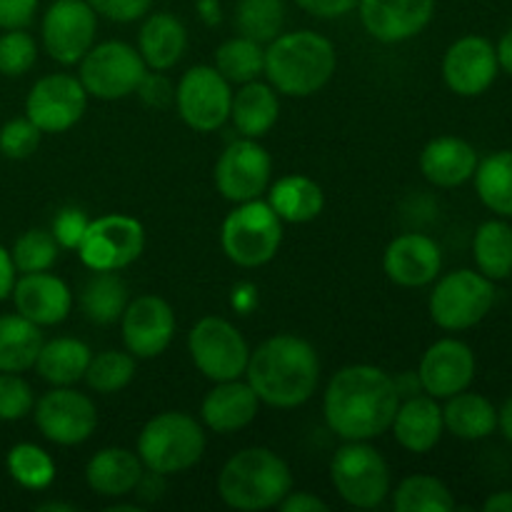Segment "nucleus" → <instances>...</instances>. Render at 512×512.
I'll return each mask as SVG.
<instances>
[{
  "label": "nucleus",
  "mask_w": 512,
  "mask_h": 512,
  "mask_svg": "<svg viewBox=\"0 0 512 512\" xmlns=\"http://www.w3.org/2000/svg\"><path fill=\"white\" fill-rule=\"evenodd\" d=\"M398 405L395 378L375 365L340 368L323 395L325 423L343 440H373L388 433Z\"/></svg>",
  "instance_id": "f257e3e1"
},
{
  "label": "nucleus",
  "mask_w": 512,
  "mask_h": 512,
  "mask_svg": "<svg viewBox=\"0 0 512 512\" xmlns=\"http://www.w3.org/2000/svg\"><path fill=\"white\" fill-rule=\"evenodd\" d=\"M245 380L260 403L290 410L308 403L318 390L320 360L313 345L298 335H273L250 350Z\"/></svg>",
  "instance_id": "f03ea898"
},
{
  "label": "nucleus",
  "mask_w": 512,
  "mask_h": 512,
  "mask_svg": "<svg viewBox=\"0 0 512 512\" xmlns=\"http://www.w3.org/2000/svg\"><path fill=\"white\" fill-rule=\"evenodd\" d=\"M338 55L325 35L313 30L280 33L265 48L268 83L288 98H308L323 90L335 75Z\"/></svg>",
  "instance_id": "7ed1b4c3"
},
{
  "label": "nucleus",
  "mask_w": 512,
  "mask_h": 512,
  "mask_svg": "<svg viewBox=\"0 0 512 512\" xmlns=\"http://www.w3.org/2000/svg\"><path fill=\"white\" fill-rule=\"evenodd\" d=\"M293 490V473L280 455L268 448H245L223 465L218 495L228 508L258 512L278 508Z\"/></svg>",
  "instance_id": "20e7f679"
},
{
  "label": "nucleus",
  "mask_w": 512,
  "mask_h": 512,
  "mask_svg": "<svg viewBox=\"0 0 512 512\" xmlns=\"http://www.w3.org/2000/svg\"><path fill=\"white\" fill-rule=\"evenodd\" d=\"M138 458L145 470L178 475L195 468L205 455L203 425L188 413L165 410L150 418L138 435Z\"/></svg>",
  "instance_id": "39448f33"
},
{
  "label": "nucleus",
  "mask_w": 512,
  "mask_h": 512,
  "mask_svg": "<svg viewBox=\"0 0 512 512\" xmlns=\"http://www.w3.org/2000/svg\"><path fill=\"white\" fill-rule=\"evenodd\" d=\"M220 243L228 260L240 268H260L278 255L283 243V220L268 200H248L225 218Z\"/></svg>",
  "instance_id": "423d86ee"
},
{
  "label": "nucleus",
  "mask_w": 512,
  "mask_h": 512,
  "mask_svg": "<svg viewBox=\"0 0 512 512\" xmlns=\"http://www.w3.org/2000/svg\"><path fill=\"white\" fill-rule=\"evenodd\" d=\"M330 480L348 505L373 510L390 495V468L368 440H345L330 460Z\"/></svg>",
  "instance_id": "0eeeda50"
},
{
  "label": "nucleus",
  "mask_w": 512,
  "mask_h": 512,
  "mask_svg": "<svg viewBox=\"0 0 512 512\" xmlns=\"http://www.w3.org/2000/svg\"><path fill=\"white\" fill-rule=\"evenodd\" d=\"M430 318L438 328L458 333L483 323L495 305V283L475 270H453L430 293Z\"/></svg>",
  "instance_id": "6e6552de"
},
{
  "label": "nucleus",
  "mask_w": 512,
  "mask_h": 512,
  "mask_svg": "<svg viewBox=\"0 0 512 512\" xmlns=\"http://www.w3.org/2000/svg\"><path fill=\"white\" fill-rule=\"evenodd\" d=\"M148 73L143 55L123 40L93 45L80 60L78 80L88 98L123 100L138 90L140 80Z\"/></svg>",
  "instance_id": "1a4fd4ad"
},
{
  "label": "nucleus",
  "mask_w": 512,
  "mask_h": 512,
  "mask_svg": "<svg viewBox=\"0 0 512 512\" xmlns=\"http://www.w3.org/2000/svg\"><path fill=\"white\" fill-rule=\"evenodd\" d=\"M188 353L205 378L223 383L243 378L250 360V345L230 320L210 315L198 320L188 333Z\"/></svg>",
  "instance_id": "9d476101"
},
{
  "label": "nucleus",
  "mask_w": 512,
  "mask_h": 512,
  "mask_svg": "<svg viewBox=\"0 0 512 512\" xmlns=\"http://www.w3.org/2000/svg\"><path fill=\"white\" fill-rule=\"evenodd\" d=\"M143 248V225L130 215L110 213L90 220L75 253L90 270H123L140 258Z\"/></svg>",
  "instance_id": "9b49d317"
},
{
  "label": "nucleus",
  "mask_w": 512,
  "mask_h": 512,
  "mask_svg": "<svg viewBox=\"0 0 512 512\" xmlns=\"http://www.w3.org/2000/svg\"><path fill=\"white\" fill-rule=\"evenodd\" d=\"M233 88L215 65H195L185 70L175 88V105L188 128L213 133L230 120Z\"/></svg>",
  "instance_id": "f8f14e48"
},
{
  "label": "nucleus",
  "mask_w": 512,
  "mask_h": 512,
  "mask_svg": "<svg viewBox=\"0 0 512 512\" xmlns=\"http://www.w3.org/2000/svg\"><path fill=\"white\" fill-rule=\"evenodd\" d=\"M45 53L60 65H75L95 45L98 13L85 0H55L43 15Z\"/></svg>",
  "instance_id": "ddd939ff"
},
{
  "label": "nucleus",
  "mask_w": 512,
  "mask_h": 512,
  "mask_svg": "<svg viewBox=\"0 0 512 512\" xmlns=\"http://www.w3.org/2000/svg\"><path fill=\"white\" fill-rule=\"evenodd\" d=\"M35 425L40 435L55 445H80L98 428V408L73 385L53 388L35 403Z\"/></svg>",
  "instance_id": "4468645a"
},
{
  "label": "nucleus",
  "mask_w": 512,
  "mask_h": 512,
  "mask_svg": "<svg viewBox=\"0 0 512 512\" xmlns=\"http://www.w3.org/2000/svg\"><path fill=\"white\" fill-rule=\"evenodd\" d=\"M273 160L253 138L233 140L215 163V185L230 203H248L270 188Z\"/></svg>",
  "instance_id": "2eb2a0df"
},
{
  "label": "nucleus",
  "mask_w": 512,
  "mask_h": 512,
  "mask_svg": "<svg viewBox=\"0 0 512 512\" xmlns=\"http://www.w3.org/2000/svg\"><path fill=\"white\" fill-rule=\"evenodd\" d=\"M88 93L75 75L53 73L35 80L25 98V118L33 120L43 133H65L83 118Z\"/></svg>",
  "instance_id": "dca6fc26"
},
{
  "label": "nucleus",
  "mask_w": 512,
  "mask_h": 512,
  "mask_svg": "<svg viewBox=\"0 0 512 512\" xmlns=\"http://www.w3.org/2000/svg\"><path fill=\"white\" fill-rule=\"evenodd\" d=\"M175 313L160 295H138L130 300L120 318L123 343L135 360H150L163 355L175 338Z\"/></svg>",
  "instance_id": "f3484780"
},
{
  "label": "nucleus",
  "mask_w": 512,
  "mask_h": 512,
  "mask_svg": "<svg viewBox=\"0 0 512 512\" xmlns=\"http://www.w3.org/2000/svg\"><path fill=\"white\" fill-rule=\"evenodd\" d=\"M498 70L495 45L480 35H465L455 40L443 58L445 85L463 98L483 95L495 83Z\"/></svg>",
  "instance_id": "a211bd4d"
},
{
  "label": "nucleus",
  "mask_w": 512,
  "mask_h": 512,
  "mask_svg": "<svg viewBox=\"0 0 512 512\" xmlns=\"http://www.w3.org/2000/svg\"><path fill=\"white\" fill-rule=\"evenodd\" d=\"M423 393L435 400H448L470 388L475 380V353L463 340L443 338L425 350L418 368Z\"/></svg>",
  "instance_id": "6ab92c4d"
},
{
  "label": "nucleus",
  "mask_w": 512,
  "mask_h": 512,
  "mask_svg": "<svg viewBox=\"0 0 512 512\" xmlns=\"http://www.w3.org/2000/svg\"><path fill=\"white\" fill-rule=\"evenodd\" d=\"M358 10L370 38L403 43L428 28L435 15V0H360Z\"/></svg>",
  "instance_id": "aec40b11"
},
{
  "label": "nucleus",
  "mask_w": 512,
  "mask_h": 512,
  "mask_svg": "<svg viewBox=\"0 0 512 512\" xmlns=\"http://www.w3.org/2000/svg\"><path fill=\"white\" fill-rule=\"evenodd\" d=\"M385 275L400 288H425L443 268V250L423 233H403L390 240L383 255Z\"/></svg>",
  "instance_id": "412c9836"
},
{
  "label": "nucleus",
  "mask_w": 512,
  "mask_h": 512,
  "mask_svg": "<svg viewBox=\"0 0 512 512\" xmlns=\"http://www.w3.org/2000/svg\"><path fill=\"white\" fill-rule=\"evenodd\" d=\"M10 295H13L15 313L28 318L38 328L60 325L73 310V293H70L68 283L48 270L15 278Z\"/></svg>",
  "instance_id": "4be33fe9"
},
{
  "label": "nucleus",
  "mask_w": 512,
  "mask_h": 512,
  "mask_svg": "<svg viewBox=\"0 0 512 512\" xmlns=\"http://www.w3.org/2000/svg\"><path fill=\"white\" fill-rule=\"evenodd\" d=\"M258 410L260 398L250 388L248 380L240 378L215 383V388L205 395L203 405H200L203 423L218 435H230L248 428L258 418Z\"/></svg>",
  "instance_id": "5701e85b"
},
{
  "label": "nucleus",
  "mask_w": 512,
  "mask_h": 512,
  "mask_svg": "<svg viewBox=\"0 0 512 512\" xmlns=\"http://www.w3.org/2000/svg\"><path fill=\"white\" fill-rule=\"evenodd\" d=\"M390 430L395 433V440L400 443V448H405L408 453H430L445 433L443 408L428 393L410 395L405 403L400 400L398 413H395Z\"/></svg>",
  "instance_id": "b1692460"
},
{
  "label": "nucleus",
  "mask_w": 512,
  "mask_h": 512,
  "mask_svg": "<svg viewBox=\"0 0 512 512\" xmlns=\"http://www.w3.org/2000/svg\"><path fill=\"white\" fill-rule=\"evenodd\" d=\"M478 153L473 145L455 135L433 138L420 153V170L425 180L438 188H458L468 183L478 168Z\"/></svg>",
  "instance_id": "393cba45"
},
{
  "label": "nucleus",
  "mask_w": 512,
  "mask_h": 512,
  "mask_svg": "<svg viewBox=\"0 0 512 512\" xmlns=\"http://www.w3.org/2000/svg\"><path fill=\"white\" fill-rule=\"evenodd\" d=\"M145 468L128 448H103L85 465V483L103 498H123L138 490Z\"/></svg>",
  "instance_id": "a878e982"
},
{
  "label": "nucleus",
  "mask_w": 512,
  "mask_h": 512,
  "mask_svg": "<svg viewBox=\"0 0 512 512\" xmlns=\"http://www.w3.org/2000/svg\"><path fill=\"white\" fill-rule=\"evenodd\" d=\"M280 115L278 90L270 83L250 80L233 93L230 103V120L243 138H263L273 130Z\"/></svg>",
  "instance_id": "bb28decb"
},
{
  "label": "nucleus",
  "mask_w": 512,
  "mask_h": 512,
  "mask_svg": "<svg viewBox=\"0 0 512 512\" xmlns=\"http://www.w3.org/2000/svg\"><path fill=\"white\" fill-rule=\"evenodd\" d=\"M188 30L175 15L153 13L138 33V53L150 70H168L185 55Z\"/></svg>",
  "instance_id": "cd10ccee"
},
{
  "label": "nucleus",
  "mask_w": 512,
  "mask_h": 512,
  "mask_svg": "<svg viewBox=\"0 0 512 512\" xmlns=\"http://www.w3.org/2000/svg\"><path fill=\"white\" fill-rule=\"evenodd\" d=\"M270 208L283 223H310L325 208L323 188L308 175H285L268 190Z\"/></svg>",
  "instance_id": "c85d7f7f"
},
{
  "label": "nucleus",
  "mask_w": 512,
  "mask_h": 512,
  "mask_svg": "<svg viewBox=\"0 0 512 512\" xmlns=\"http://www.w3.org/2000/svg\"><path fill=\"white\" fill-rule=\"evenodd\" d=\"M90 358H93V353L83 340L55 338L43 343L38 360H35V370L53 388H68V385H75L85 378Z\"/></svg>",
  "instance_id": "c756f323"
},
{
  "label": "nucleus",
  "mask_w": 512,
  "mask_h": 512,
  "mask_svg": "<svg viewBox=\"0 0 512 512\" xmlns=\"http://www.w3.org/2000/svg\"><path fill=\"white\" fill-rule=\"evenodd\" d=\"M128 303V285L118 270H93L80 290V310L95 325L118 323Z\"/></svg>",
  "instance_id": "7c9ffc66"
},
{
  "label": "nucleus",
  "mask_w": 512,
  "mask_h": 512,
  "mask_svg": "<svg viewBox=\"0 0 512 512\" xmlns=\"http://www.w3.org/2000/svg\"><path fill=\"white\" fill-rule=\"evenodd\" d=\"M443 423L455 438L483 440L498 430V410L485 395L463 390L448 398V405L443 408Z\"/></svg>",
  "instance_id": "2f4dec72"
},
{
  "label": "nucleus",
  "mask_w": 512,
  "mask_h": 512,
  "mask_svg": "<svg viewBox=\"0 0 512 512\" xmlns=\"http://www.w3.org/2000/svg\"><path fill=\"white\" fill-rule=\"evenodd\" d=\"M43 333L23 315H0V373H25L35 368Z\"/></svg>",
  "instance_id": "473e14b6"
},
{
  "label": "nucleus",
  "mask_w": 512,
  "mask_h": 512,
  "mask_svg": "<svg viewBox=\"0 0 512 512\" xmlns=\"http://www.w3.org/2000/svg\"><path fill=\"white\" fill-rule=\"evenodd\" d=\"M475 265L485 278L508 280L512 275V225L505 220H488L475 230Z\"/></svg>",
  "instance_id": "72a5a7b5"
},
{
  "label": "nucleus",
  "mask_w": 512,
  "mask_h": 512,
  "mask_svg": "<svg viewBox=\"0 0 512 512\" xmlns=\"http://www.w3.org/2000/svg\"><path fill=\"white\" fill-rule=\"evenodd\" d=\"M473 178L485 208L500 218H512V150H498L480 160Z\"/></svg>",
  "instance_id": "f704fd0d"
},
{
  "label": "nucleus",
  "mask_w": 512,
  "mask_h": 512,
  "mask_svg": "<svg viewBox=\"0 0 512 512\" xmlns=\"http://www.w3.org/2000/svg\"><path fill=\"white\" fill-rule=\"evenodd\" d=\"M215 68L230 85L258 80L265 70V48L245 35L230 38L215 50Z\"/></svg>",
  "instance_id": "c9c22d12"
},
{
  "label": "nucleus",
  "mask_w": 512,
  "mask_h": 512,
  "mask_svg": "<svg viewBox=\"0 0 512 512\" xmlns=\"http://www.w3.org/2000/svg\"><path fill=\"white\" fill-rule=\"evenodd\" d=\"M393 505L398 512H450L455 510V498L443 480L410 475L395 488Z\"/></svg>",
  "instance_id": "e433bc0d"
},
{
  "label": "nucleus",
  "mask_w": 512,
  "mask_h": 512,
  "mask_svg": "<svg viewBox=\"0 0 512 512\" xmlns=\"http://www.w3.org/2000/svg\"><path fill=\"white\" fill-rule=\"evenodd\" d=\"M285 3L283 0H240L235 8V25L240 35L268 45L283 33Z\"/></svg>",
  "instance_id": "4c0bfd02"
},
{
  "label": "nucleus",
  "mask_w": 512,
  "mask_h": 512,
  "mask_svg": "<svg viewBox=\"0 0 512 512\" xmlns=\"http://www.w3.org/2000/svg\"><path fill=\"white\" fill-rule=\"evenodd\" d=\"M135 378V355L128 350H103V353L90 358L88 370H85V383L90 390L100 395H113L128 388L130 380Z\"/></svg>",
  "instance_id": "58836bf2"
},
{
  "label": "nucleus",
  "mask_w": 512,
  "mask_h": 512,
  "mask_svg": "<svg viewBox=\"0 0 512 512\" xmlns=\"http://www.w3.org/2000/svg\"><path fill=\"white\" fill-rule=\"evenodd\" d=\"M5 465L10 478L25 490H45L55 480V460L33 443L13 445Z\"/></svg>",
  "instance_id": "ea45409f"
},
{
  "label": "nucleus",
  "mask_w": 512,
  "mask_h": 512,
  "mask_svg": "<svg viewBox=\"0 0 512 512\" xmlns=\"http://www.w3.org/2000/svg\"><path fill=\"white\" fill-rule=\"evenodd\" d=\"M60 245L55 243L50 230H28L13 243L10 258H13L15 270L20 275L25 273H43L50 270L58 260Z\"/></svg>",
  "instance_id": "a19ab883"
},
{
  "label": "nucleus",
  "mask_w": 512,
  "mask_h": 512,
  "mask_svg": "<svg viewBox=\"0 0 512 512\" xmlns=\"http://www.w3.org/2000/svg\"><path fill=\"white\" fill-rule=\"evenodd\" d=\"M38 60V45L23 28L5 30L0 35V75L20 78L28 73Z\"/></svg>",
  "instance_id": "79ce46f5"
},
{
  "label": "nucleus",
  "mask_w": 512,
  "mask_h": 512,
  "mask_svg": "<svg viewBox=\"0 0 512 512\" xmlns=\"http://www.w3.org/2000/svg\"><path fill=\"white\" fill-rule=\"evenodd\" d=\"M33 388L20 373H0V423H15L33 413Z\"/></svg>",
  "instance_id": "37998d69"
},
{
  "label": "nucleus",
  "mask_w": 512,
  "mask_h": 512,
  "mask_svg": "<svg viewBox=\"0 0 512 512\" xmlns=\"http://www.w3.org/2000/svg\"><path fill=\"white\" fill-rule=\"evenodd\" d=\"M43 130L30 118H13L0 128V153L10 160H25L38 150Z\"/></svg>",
  "instance_id": "c03bdc74"
},
{
  "label": "nucleus",
  "mask_w": 512,
  "mask_h": 512,
  "mask_svg": "<svg viewBox=\"0 0 512 512\" xmlns=\"http://www.w3.org/2000/svg\"><path fill=\"white\" fill-rule=\"evenodd\" d=\"M90 218L80 208H63L58 210V215L53 218L50 225V233H53L55 243L63 250H78V245L83 243V235L88 230Z\"/></svg>",
  "instance_id": "a18cd8bd"
},
{
  "label": "nucleus",
  "mask_w": 512,
  "mask_h": 512,
  "mask_svg": "<svg viewBox=\"0 0 512 512\" xmlns=\"http://www.w3.org/2000/svg\"><path fill=\"white\" fill-rule=\"evenodd\" d=\"M85 3L113 23H133L148 15L153 0H85Z\"/></svg>",
  "instance_id": "49530a36"
},
{
  "label": "nucleus",
  "mask_w": 512,
  "mask_h": 512,
  "mask_svg": "<svg viewBox=\"0 0 512 512\" xmlns=\"http://www.w3.org/2000/svg\"><path fill=\"white\" fill-rule=\"evenodd\" d=\"M135 93L140 95L145 105L150 108H165L175 100V88L168 78L163 75V70H153V73H145V78L140 80L138 90Z\"/></svg>",
  "instance_id": "de8ad7c7"
},
{
  "label": "nucleus",
  "mask_w": 512,
  "mask_h": 512,
  "mask_svg": "<svg viewBox=\"0 0 512 512\" xmlns=\"http://www.w3.org/2000/svg\"><path fill=\"white\" fill-rule=\"evenodd\" d=\"M38 0H0V28L18 30L33 23Z\"/></svg>",
  "instance_id": "09e8293b"
},
{
  "label": "nucleus",
  "mask_w": 512,
  "mask_h": 512,
  "mask_svg": "<svg viewBox=\"0 0 512 512\" xmlns=\"http://www.w3.org/2000/svg\"><path fill=\"white\" fill-rule=\"evenodd\" d=\"M295 3H298L305 13L315 15V18L333 20L353 13V10L358 8L360 0H295Z\"/></svg>",
  "instance_id": "8fccbe9b"
},
{
  "label": "nucleus",
  "mask_w": 512,
  "mask_h": 512,
  "mask_svg": "<svg viewBox=\"0 0 512 512\" xmlns=\"http://www.w3.org/2000/svg\"><path fill=\"white\" fill-rule=\"evenodd\" d=\"M283 512H328L330 505L313 493H293L290 490L278 505Z\"/></svg>",
  "instance_id": "3c124183"
},
{
  "label": "nucleus",
  "mask_w": 512,
  "mask_h": 512,
  "mask_svg": "<svg viewBox=\"0 0 512 512\" xmlns=\"http://www.w3.org/2000/svg\"><path fill=\"white\" fill-rule=\"evenodd\" d=\"M230 305L238 315H250L258 305V288L253 283H238L230 293Z\"/></svg>",
  "instance_id": "603ef678"
},
{
  "label": "nucleus",
  "mask_w": 512,
  "mask_h": 512,
  "mask_svg": "<svg viewBox=\"0 0 512 512\" xmlns=\"http://www.w3.org/2000/svg\"><path fill=\"white\" fill-rule=\"evenodd\" d=\"M15 265H13V258H10V250H5L3 245H0V303H3L5 298H10V293H13V285H15Z\"/></svg>",
  "instance_id": "864d4df0"
},
{
  "label": "nucleus",
  "mask_w": 512,
  "mask_h": 512,
  "mask_svg": "<svg viewBox=\"0 0 512 512\" xmlns=\"http://www.w3.org/2000/svg\"><path fill=\"white\" fill-rule=\"evenodd\" d=\"M195 8H198L200 20H203L205 25H210V28L223 20V8H220V0H198V3H195Z\"/></svg>",
  "instance_id": "5fc2aeb1"
},
{
  "label": "nucleus",
  "mask_w": 512,
  "mask_h": 512,
  "mask_svg": "<svg viewBox=\"0 0 512 512\" xmlns=\"http://www.w3.org/2000/svg\"><path fill=\"white\" fill-rule=\"evenodd\" d=\"M485 512H512V490H503V493H493L483 503Z\"/></svg>",
  "instance_id": "6e6d98bb"
},
{
  "label": "nucleus",
  "mask_w": 512,
  "mask_h": 512,
  "mask_svg": "<svg viewBox=\"0 0 512 512\" xmlns=\"http://www.w3.org/2000/svg\"><path fill=\"white\" fill-rule=\"evenodd\" d=\"M495 53H498V65L505 70V73L512 75V30L500 38L498 48H495Z\"/></svg>",
  "instance_id": "4d7b16f0"
},
{
  "label": "nucleus",
  "mask_w": 512,
  "mask_h": 512,
  "mask_svg": "<svg viewBox=\"0 0 512 512\" xmlns=\"http://www.w3.org/2000/svg\"><path fill=\"white\" fill-rule=\"evenodd\" d=\"M498 428L503 430L505 438H508L512 443V395L508 400H505L503 408L498 410Z\"/></svg>",
  "instance_id": "13d9d810"
},
{
  "label": "nucleus",
  "mask_w": 512,
  "mask_h": 512,
  "mask_svg": "<svg viewBox=\"0 0 512 512\" xmlns=\"http://www.w3.org/2000/svg\"><path fill=\"white\" fill-rule=\"evenodd\" d=\"M38 512H75L73 505H63V503H43L35 508Z\"/></svg>",
  "instance_id": "bf43d9fd"
},
{
  "label": "nucleus",
  "mask_w": 512,
  "mask_h": 512,
  "mask_svg": "<svg viewBox=\"0 0 512 512\" xmlns=\"http://www.w3.org/2000/svg\"><path fill=\"white\" fill-rule=\"evenodd\" d=\"M108 512H138V505H110Z\"/></svg>",
  "instance_id": "052dcab7"
}]
</instances>
